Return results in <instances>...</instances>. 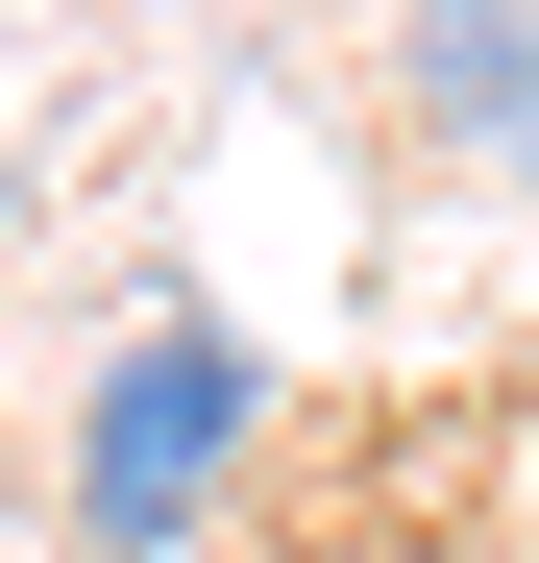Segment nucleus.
<instances>
[{"label":"nucleus","instance_id":"1","mask_svg":"<svg viewBox=\"0 0 539 563\" xmlns=\"http://www.w3.org/2000/svg\"><path fill=\"white\" fill-rule=\"evenodd\" d=\"M270 441V343L245 319H147L99 393H74V563H197V515Z\"/></svg>","mask_w":539,"mask_h":563},{"label":"nucleus","instance_id":"2","mask_svg":"<svg viewBox=\"0 0 539 563\" xmlns=\"http://www.w3.org/2000/svg\"><path fill=\"white\" fill-rule=\"evenodd\" d=\"M393 99H417V147H466L491 197H539V0H393Z\"/></svg>","mask_w":539,"mask_h":563}]
</instances>
